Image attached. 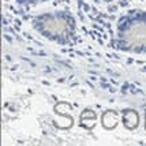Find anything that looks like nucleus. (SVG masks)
<instances>
[{
  "label": "nucleus",
  "mask_w": 146,
  "mask_h": 146,
  "mask_svg": "<svg viewBox=\"0 0 146 146\" xmlns=\"http://www.w3.org/2000/svg\"><path fill=\"white\" fill-rule=\"evenodd\" d=\"M113 42L121 52L146 55V10L134 8L117 19Z\"/></svg>",
  "instance_id": "f257e3e1"
},
{
  "label": "nucleus",
  "mask_w": 146,
  "mask_h": 146,
  "mask_svg": "<svg viewBox=\"0 0 146 146\" xmlns=\"http://www.w3.org/2000/svg\"><path fill=\"white\" fill-rule=\"evenodd\" d=\"M33 29L48 41L57 45H70L76 40L75 17L67 10H53L32 18Z\"/></svg>",
  "instance_id": "f03ea898"
},
{
  "label": "nucleus",
  "mask_w": 146,
  "mask_h": 146,
  "mask_svg": "<svg viewBox=\"0 0 146 146\" xmlns=\"http://www.w3.org/2000/svg\"><path fill=\"white\" fill-rule=\"evenodd\" d=\"M120 121L127 130H135L139 124V115L134 109H124L120 113Z\"/></svg>",
  "instance_id": "7ed1b4c3"
},
{
  "label": "nucleus",
  "mask_w": 146,
  "mask_h": 146,
  "mask_svg": "<svg viewBox=\"0 0 146 146\" xmlns=\"http://www.w3.org/2000/svg\"><path fill=\"white\" fill-rule=\"evenodd\" d=\"M119 120H120L119 113L112 111V109L105 111V112L101 115V124L105 130H113V128L117 126Z\"/></svg>",
  "instance_id": "20e7f679"
},
{
  "label": "nucleus",
  "mask_w": 146,
  "mask_h": 146,
  "mask_svg": "<svg viewBox=\"0 0 146 146\" xmlns=\"http://www.w3.org/2000/svg\"><path fill=\"white\" fill-rule=\"evenodd\" d=\"M17 4L19 6H25V7H30V6H37V4H42V3H48L51 0H14Z\"/></svg>",
  "instance_id": "39448f33"
},
{
  "label": "nucleus",
  "mask_w": 146,
  "mask_h": 146,
  "mask_svg": "<svg viewBox=\"0 0 146 146\" xmlns=\"http://www.w3.org/2000/svg\"><path fill=\"white\" fill-rule=\"evenodd\" d=\"M96 3H111V1H115V0H93Z\"/></svg>",
  "instance_id": "423d86ee"
}]
</instances>
